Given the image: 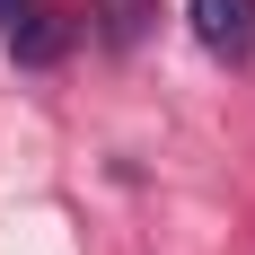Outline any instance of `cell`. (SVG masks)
I'll use <instances>...</instances> for the list:
<instances>
[{"label": "cell", "mask_w": 255, "mask_h": 255, "mask_svg": "<svg viewBox=\"0 0 255 255\" xmlns=\"http://www.w3.org/2000/svg\"><path fill=\"white\" fill-rule=\"evenodd\" d=\"M0 35H9L18 62H53V53H62V26H53L35 0H0Z\"/></svg>", "instance_id": "2"}, {"label": "cell", "mask_w": 255, "mask_h": 255, "mask_svg": "<svg viewBox=\"0 0 255 255\" xmlns=\"http://www.w3.org/2000/svg\"><path fill=\"white\" fill-rule=\"evenodd\" d=\"M185 18H194V44L211 62H229V71L255 62V0H185Z\"/></svg>", "instance_id": "1"}, {"label": "cell", "mask_w": 255, "mask_h": 255, "mask_svg": "<svg viewBox=\"0 0 255 255\" xmlns=\"http://www.w3.org/2000/svg\"><path fill=\"white\" fill-rule=\"evenodd\" d=\"M88 9H97V44H106V53H132L141 26L158 18V0H88Z\"/></svg>", "instance_id": "3"}]
</instances>
